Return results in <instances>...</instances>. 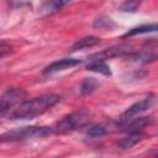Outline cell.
<instances>
[{"mask_svg": "<svg viewBox=\"0 0 158 158\" xmlns=\"http://www.w3.org/2000/svg\"><path fill=\"white\" fill-rule=\"evenodd\" d=\"M53 133H54L53 126H25L5 132L1 136V141L19 142V141H27L33 138H43Z\"/></svg>", "mask_w": 158, "mask_h": 158, "instance_id": "obj_2", "label": "cell"}, {"mask_svg": "<svg viewBox=\"0 0 158 158\" xmlns=\"http://www.w3.org/2000/svg\"><path fill=\"white\" fill-rule=\"evenodd\" d=\"M80 63H81V60L80 59H77V58H63V59L52 62L49 65H47L43 69V74L44 75H52V74L63 72L65 69H70L73 67H77Z\"/></svg>", "mask_w": 158, "mask_h": 158, "instance_id": "obj_6", "label": "cell"}, {"mask_svg": "<svg viewBox=\"0 0 158 158\" xmlns=\"http://www.w3.org/2000/svg\"><path fill=\"white\" fill-rule=\"evenodd\" d=\"M128 59L137 63H147L154 59H158V48L142 49V51H132L128 56Z\"/></svg>", "mask_w": 158, "mask_h": 158, "instance_id": "obj_9", "label": "cell"}, {"mask_svg": "<svg viewBox=\"0 0 158 158\" xmlns=\"http://www.w3.org/2000/svg\"><path fill=\"white\" fill-rule=\"evenodd\" d=\"M153 121V118L151 116H138L135 117L122 125H120L121 130L125 132H135V131H143L144 127H147L148 125H151Z\"/></svg>", "mask_w": 158, "mask_h": 158, "instance_id": "obj_8", "label": "cell"}, {"mask_svg": "<svg viewBox=\"0 0 158 158\" xmlns=\"http://www.w3.org/2000/svg\"><path fill=\"white\" fill-rule=\"evenodd\" d=\"M114 26L115 25L111 21V19H107V17H100V19L95 20V22H94V27L102 28V30H107V28H111Z\"/></svg>", "mask_w": 158, "mask_h": 158, "instance_id": "obj_18", "label": "cell"}, {"mask_svg": "<svg viewBox=\"0 0 158 158\" xmlns=\"http://www.w3.org/2000/svg\"><path fill=\"white\" fill-rule=\"evenodd\" d=\"M106 133V128L102 125H91L86 132V136L90 138H100Z\"/></svg>", "mask_w": 158, "mask_h": 158, "instance_id": "obj_17", "label": "cell"}, {"mask_svg": "<svg viewBox=\"0 0 158 158\" xmlns=\"http://www.w3.org/2000/svg\"><path fill=\"white\" fill-rule=\"evenodd\" d=\"M98 86V81L94 79V78H86L83 80L81 85H80V93L83 95H88V94H91Z\"/></svg>", "mask_w": 158, "mask_h": 158, "instance_id": "obj_16", "label": "cell"}, {"mask_svg": "<svg viewBox=\"0 0 158 158\" xmlns=\"http://www.w3.org/2000/svg\"><path fill=\"white\" fill-rule=\"evenodd\" d=\"M89 120H90V112L86 110H79V111L72 112L64 116L60 121H58L53 126L54 133H68V132L75 131L88 125Z\"/></svg>", "mask_w": 158, "mask_h": 158, "instance_id": "obj_3", "label": "cell"}, {"mask_svg": "<svg viewBox=\"0 0 158 158\" xmlns=\"http://www.w3.org/2000/svg\"><path fill=\"white\" fill-rule=\"evenodd\" d=\"M99 42H100V38L95 37V36L83 37V38H80V40H78L77 42L73 43V46L70 47V51L74 52V51H80V49L90 48V47H94L95 44H98Z\"/></svg>", "mask_w": 158, "mask_h": 158, "instance_id": "obj_13", "label": "cell"}, {"mask_svg": "<svg viewBox=\"0 0 158 158\" xmlns=\"http://www.w3.org/2000/svg\"><path fill=\"white\" fill-rule=\"evenodd\" d=\"M158 31V22L156 23H147V25H139L137 27H133L128 30L122 37H132L136 35H143V33H151V32H157Z\"/></svg>", "mask_w": 158, "mask_h": 158, "instance_id": "obj_12", "label": "cell"}, {"mask_svg": "<svg viewBox=\"0 0 158 158\" xmlns=\"http://www.w3.org/2000/svg\"><path fill=\"white\" fill-rule=\"evenodd\" d=\"M132 51L128 49V47L125 46H114L110 48H106L101 52H98L93 56H90V60L91 59H100V60H106V59H111V58H116V57H123V56H128Z\"/></svg>", "mask_w": 158, "mask_h": 158, "instance_id": "obj_7", "label": "cell"}, {"mask_svg": "<svg viewBox=\"0 0 158 158\" xmlns=\"http://www.w3.org/2000/svg\"><path fill=\"white\" fill-rule=\"evenodd\" d=\"M59 101L60 96L58 94H43L28 100H23L16 105V107L12 109L7 116L10 120H31L43 115Z\"/></svg>", "mask_w": 158, "mask_h": 158, "instance_id": "obj_1", "label": "cell"}, {"mask_svg": "<svg viewBox=\"0 0 158 158\" xmlns=\"http://www.w3.org/2000/svg\"><path fill=\"white\" fill-rule=\"evenodd\" d=\"M156 100H157V96L154 94H148L143 99H141V100L136 101L135 104H132L118 117V122H117L118 126L125 123V122H127V121H130V120H132V118H135V117L141 116L143 112L149 110L156 104Z\"/></svg>", "mask_w": 158, "mask_h": 158, "instance_id": "obj_4", "label": "cell"}, {"mask_svg": "<svg viewBox=\"0 0 158 158\" xmlns=\"http://www.w3.org/2000/svg\"><path fill=\"white\" fill-rule=\"evenodd\" d=\"M86 69H88V70H91V72H96V73L104 74V75H111L110 67L105 63V60L91 59V60L89 62V64L86 65Z\"/></svg>", "mask_w": 158, "mask_h": 158, "instance_id": "obj_14", "label": "cell"}, {"mask_svg": "<svg viewBox=\"0 0 158 158\" xmlns=\"http://www.w3.org/2000/svg\"><path fill=\"white\" fill-rule=\"evenodd\" d=\"M73 0H46L42 5L40 11L44 15H51L54 12L60 11L64 6H67L69 2H72Z\"/></svg>", "mask_w": 158, "mask_h": 158, "instance_id": "obj_11", "label": "cell"}, {"mask_svg": "<svg viewBox=\"0 0 158 158\" xmlns=\"http://www.w3.org/2000/svg\"><path fill=\"white\" fill-rule=\"evenodd\" d=\"M144 137L143 131H135V132H127V136L121 138L117 143V146L121 149H130L133 146H136L139 141H142Z\"/></svg>", "mask_w": 158, "mask_h": 158, "instance_id": "obj_10", "label": "cell"}, {"mask_svg": "<svg viewBox=\"0 0 158 158\" xmlns=\"http://www.w3.org/2000/svg\"><path fill=\"white\" fill-rule=\"evenodd\" d=\"M7 49H10V46H6V43L2 41V43H1V57H5Z\"/></svg>", "mask_w": 158, "mask_h": 158, "instance_id": "obj_19", "label": "cell"}, {"mask_svg": "<svg viewBox=\"0 0 158 158\" xmlns=\"http://www.w3.org/2000/svg\"><path fill=\"white\" fill-rule=\"evenodd\" d=\"M27 96V93L21 88H9L5 90L0 99V112L1 116L9 115L15 105H19Z\"/></svg>", "mask_w": 158, "mask_h": 158, "instance_id": "obj_5", "label": "cell"}, {"mask_svg": "<svg viewBox=\"0 0 158 158\" xmlns=\"http://www.w3.org/2000/svg\"><path fill=\"white\" fill-rule=\"evenodd\" d=\"M142 2L143 0H125L118 6V10L121 12H136Z\"/></svg>", "mask_w": 158, "mask_h": 158, "instance_id": "obj_15", "label": "cell"}]
</instances>
